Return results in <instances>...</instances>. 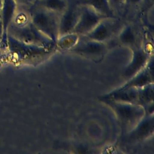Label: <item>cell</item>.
Returning <instances> with one entry per match:
<instances>
[{"instance_id": "cell-1", "label": "cell", "mask_w": 154, "mask_h": 154, "mask_svg": "<svg viewBox=\"0 0 154 154\" xmlns=\"http://www.w3.org/2000/svg\"><path fill=\"white\" fill-rule=\"evenodd\" d=\"M29 11L32 23L38 31L52 33L60 29V14L38 7H33Z\"/></svg>"}, {"instance_id": "cell-2", "label": "cell", "mask_w": 154, "mask_h": 154, "mask_svg": "<svg viewBox=\"0 0 154 154\" xmlns=\"http://www.w3.org/2000/svg\"><path fill=\"white\" fill-rule=\"evenodd\" d=\"M81 12L74 30L79 32H87L91 31L104 17L91 7L80 4Z\"/></svg>"}, {"instance_id": "cell-3", "label": "cell", "mask_w": 154, "mask_h": 154, "mask_svg": "<svg viewBox=\"0 0 154 154\" xmlns=\"http://www.w3.org/2000/svg\"><path fill=\"white\" fill-rule=\"evenodd\" d=\"M81 12V5L70 2L67 9L60 15V29L62 31L74 29Z\"/></svg>"}, {"instance_id": "cell-4", "label": "cell", "mask_w": 154, "mask_h": 154, "mask_svg": "<svg viewBox=\"0 0 154 154\" xmlns=\"http://www.w3.org/2000/svg\"><path fill=\"white\" fill-rule=\"evenodd\" d=\"M69 3V0H37L34 7L43 8L61 15L67 9Z\"/></svg>"}, {"instance_id": "cell-5", "label": "cell", "mask_w": 154, "mask_h": 154, "mask_svg": "<svg viewBox=\"0 0 154 154\" xmlns=\"http://www.w3.org/2000/svg\"><path fill=\"white\" fill-rule=\"evenodd\" d=\"M144 10V0H125L124 19H132Z\"/></svg>"}, {"instance_id": "cell-6", "label": "cell", "mask_w": 154, "mask_h": 154, "mask_svg": "<svg viewBox=\"0 0 154 154\" xmlns=\"http://www.w3.org/2000/svg\"><path fill=\"white\" fill-rule=\"evenodd\" d=\"M79 4L88 5L104 17L112 16L109 10L108 0H83Z\"/></svg>"}, {"instance_id": "cell-7", "label": "cell", "mask_w": 154, "mask_h": 154, "mask_svg": "<svg viewBox=\"0 0 154 154\" xmlns=\"http://www.w3.org/2000/svg\"><path fill=\"white\" fill-rule=\"evenodd\" d=\"M108 2L112 16L124 19L125 0H108Z\"/></svg>"}, {"instance_id": "cell-8", "label": "cell", "mask_w": 154, "mask_h": 154, "mask_svg": "<svg viewBox=\"0 0 154 154\" xmlns=\"http://www.w3.org/2000/svg\"><path fill=\"white\" fill-rule=\"evenodd\" d=\"M37 0H14L17 5L29 10L34 7Z\"/></svg>"}, {"instance_id": "cell-9", "label": "cell", "mask_w": 154, "mask_h": 154, "mask_svg": "<svg viewBox=\"0 0 154 154\" xmlns=\"http://www.w3.org/2000/svg\"><path fill=\"white\" fill-rule=\"evenodd\" d=\"M154 5V0H144V10Z\"/></svg>"}, {"instance_id": "cell-10", "label": "cell", "mask_w": 154, "mask_h": 154, "mask_svg": "<svg viewBox=\"0 0 154 154\" xmlns=\"http://www.w3.org/2000/svg\"><path fill=\"white\" fill-rule=\"evenodd\" d=\"M4 28H3V25H2V20L1 19V17H0V43L1 42V40H2V38L4 36Z\"/></svg>"}, {"instance_id": "cell-11", "label": "cell", "mask_w": 154, "mask_h": 154, "mask_svg": "<svg viewBox=\"0 0 154 154\" xmlns=\"http://www.w3.org/2000/svg\"><path fill=\"white\" fill-rule=\"evenodd\" d=\"M83 0H69V2H72V3H80L81 1H82Z\"/></svg>"}, {"instance_id": "cell-12", "label": "cell", "mask_w": 154, "mask_h": 154, "mask_svg": "<svg viewBox=\"0 0 154 154\" xmlns=\"http://www.w3.org/2000/svg\"><path fill=\"white\" fill-rule=\"evenodd\" d=\"M2 0H0V13L2 8Z\"/></svg>"}]
</instances>
